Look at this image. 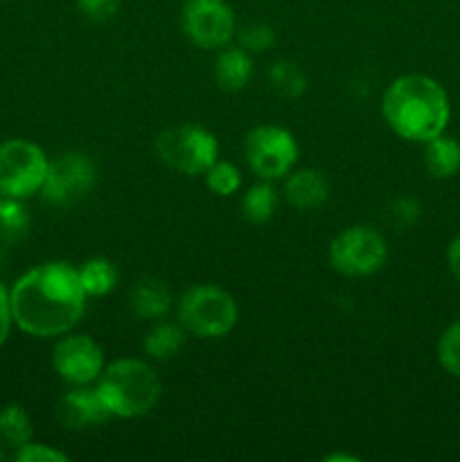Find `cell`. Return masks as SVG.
<instances>
[{
	"instance_id": "1",
	"label": "cell",
	"mask_w": 460,
	"mask_h": 462,
	"mask_svg": "<svg viewBox=\"0 0 460 462\" xmlns=\"http://www.w3.org/2000/svg\"><path fill=\"white\" fill-rule=\"evenodd\" d=\"M12 319L30 337L66 334L86 307L79 269L68 262H45L16 280L9 291Z\"/></svg>"
},
{
	"instance_id": "2",
	"label": "cell",
	"mask_w": 460,
	"mask_h": 462,
	"mask_svg": "<svg viewBox=\"0 0 460 462\" xmlns=\"http://www.w3.org/2000/svg\"><path fill=\"white\" fill-rule=\"evenodd\" d=\"M388 126L400 138L428 143L445 134L451 106L445 88L427 75H404L392 81L382 99Z\"/></svg>"
},
{
	"instance_id": "3",
	"label": "cell",
	"mask_w": 460,
	"mask_h": 462,
	"mask_svg": "<svg viewBox=\"0 0 460 462\" xmlns=\"http://www.w3.org/2000/svg\"><path fill=\"white\" fill-rule=\"evenodd\" d=\"M97 393L113 418H140L161 400V379L144 361L120 359L104 370Z\"/></svg>"
},
{
	"instance_id": "4",
	"label": "cell",
	"mask_w": 460,
	"mask_h": 462,
	"mask_svg": "<svg viewBox=\"0 0 460 462\" xmlns=\"http://www.w3.org/2000/svg\"><path fill=\"white\" fill-rule=\"evenodd\" d=\"M179 319L188 332L201 338H219L237 323V305L228 291L212 284H197L180 298Z\"/></svg>"
},
{
	"instance_id": "5",
	"label": "cell",
	"mask_w": 460,
	"mask_h": 462,
	"mask_svg": "<svg viewBox=\"0 0 460 462\" xmlns=\"http://www.w3.org/2000/svg\"><path fill=\"white\" fill-rule=\"evenodd\" d=\"M156 153L167 167L183 174H206L219 156L216 138L203 126L183 125L156 135Z\"/></svg>"
},
{
	"instance_id": "6",
	"label": "cell",
	"mask_w": 460,
	"mask_h": 462,
	"mask_svg": "<svg viewBox=\"0 0 460 462\" xmlns=\"http://www.w3.org/2000/svg\"><path fill=\"white\" fill-rule=\"evenodd\" d=\"M48 165V156L39 144L21 138L3 143L0 144V194L23 201L41 192Z\"/></svg>"
},
{
	"instance_id": "7",
	"label": "cell",
	"mask_w": 460,
	"mask_h": 462,
	"mask_svg": "<svg viewBox=\"0 0 460 462\" xmlns=\"http://www.w3.org/2000/svg\"><path fill=\"white\" fill-rule=\"evenodd\" d=\"M388 257L386 239L368 226H352L329 244V264L343 275L359 278L370 275L383 266Z\"/></svg>"
},
{
	"instance_id": "8",
	"label": "cell",
	"mask_w": 460,
	"mask_h": 462,
	"mask_svg": "<svg viewBox=\"0 0 460 462\" xmlns=\"http://www.w3.org/2000/svg\"><path fill=\"white\" fill-rule=\"evenodd\" d=\"M244 156H246L248 167L255 171L260 179L275 180L282 179L291 171L298 161V144L296 138L282 126L264 125L255 126L246 135L244 143Z\"/></svg>"
},
{
	"instance_id": "9",
	"label": "cell",
	"mask_w": 460,
	"mask_h": 462,
	"mask_svg": "<svg viewBox=\"0 0 460 462\" xmlns=\"http://www.w3.org/2000/svg\"><path fill=\"white\" fill-rule=\"evenodd\" d=\"M180 25L188 39L198 48H224L235 36L233 7L225 0H185Z\"/></svg>"
},
{
	"instance_id": "10",
	"label": "cell",
	"mask_w": 460,
	"mask_h": 462,
	"mask_svg": "<svg viewBox=\"0 0 460 462\" xmlns=\"http://www.w3.org/2000/svg\"><path fill=\"white\" fill-rule=\"evenodd\" d=\"M95 185V165L86 153H63L48 165L41 194L52 206L81 201Z\"/></svg>"
},
{
	"instance_id": "11",
	"label": "cell",
	"mask_w": 460,
	"mask_h": 462,
	"mask_svg": "<svg viewBox=\"0 0 460 462\" xmlns=\"http://www.w3.org/2000/svg\"><path fill=\"white\" fill-rule=\"evenodd\" d=\"M52 365L59 377L72 386H86L102 374L104 352L86 334L66 337L54 346Z\"/></svg>"
},
{
	"instance_id": "12",
	"label": "cell",
	"mask_w": 460,
	"mask_h": 462,
	"mask_svg": "<svg viewBox=\"0 0 460 462\" xmlns=\"http://www.w3.org/2000/svg\"><path fill=\"white\" fill-rule=\"evenodd\" d=\"M113 418L111 411L104 404L102 395L90 388L75 386L59 400L57 420L68 431H84V429L97 427Z\"/></svg>"
},
{
	"instance_id": "13",
	"label": "cell",
	"mask_w": 460,
	"mask_h": 462,
	"mask_svg": "<svg viewBox=\"0 0 460 462\" xmlns=\"http://www.w3.org/2000/svg\"><path fill=\"white\" fill-rule=\"evenodd\" d=\"M284 197L298 210H316L327 201L329 180L325 179L323 171L305 167L289 174L284 183Z\"/></svg>"
},
{
	"instance_id": "14",
	"label": "cell",
	"mask_w": 460,
	"mask_h": 462,
	"mask_svg": "<svg viewBox=\"0 0 460 462\" xmlns=\"http://www.w3.org/2000/svg\"><path fill=\"white\" fill-rule=\"evenodd\" d=\"M129 305L135 316L147 320L162 319L171 307V291L162 280L140 278L129 291Z\"/></svg>"
},
{
	"instance_id": "15",
	"label": "cell",
	"mask_w": 460,
	"mask_h": 462,
	"mask_svg": "<svg viewBox=\"0 0 460 462\" xmlns=\"http://www.w3.org/2000/svg\"><path fill=\"white\" fill-rule=\"evenodd\" d=\"M253 75V61L251 54L244 48H225L219 54L215 66L216 84L225 93H237L248 84Z\"/></svg>"
},
{
	"instance_id": "16",
	"label": "cell",
	"mask_w": 460,
	"mask_h": 462,
	"mask_svg": "<svg viewBox=\"0 0 460 462\" xmlns=\"http://www.w3.org/2000/svg\"><path fill=\"white\" fill-rule=\"evenodd\" d=\"M424 167L433 179H451L460 171V143L449 135H437V138L424 143Z\"/></svg>"
},
{
	"instance_id": "17",
	"label": "cell",
	"mask_w": 460,
	"mask_h": 462,
	"mask_svg": "<svg viewBox=\"0 0 460 462\" xmlns=\"http://www.w3.org/2000/svg\"><path fill=\"white\" fill-rule=\"evenodd\" d=\"M185 343V328L183 325L171 323H158L144 337V352L152 359L167 361L180 352Z\"/></svg>"
},
{
	"instance_id": "18",
	"label": "cell",
	"mask_w": 460,
	"mask_h": 462,
	"mask_svg": "<svg viewBox=\"0 0 460 462\" xmlns=\"http://www.w3.org/2000/svg\"><path fill=\"white\" fill-rule=\"evenodd\" d=\"M32 440V422L30 415L23 406L7 404L0 409V442L5 447H18L27 445Z\"/></svg>"
},
{
	"instance_id": "19",
	"label": "cell",
	"mask_w": 460,
	"mask_h": 462,
	"mask_svg": "<svg viewBox=\"0 0 460 462\" xmlns=\"http://www.w3.org/2000/svg\"><path fill=\"white\" fill-rule=\"evenodd\" d=\"M79 280L86 296H106L115 289L117 269L104 257H95V260H88L81 266Z\"/></svg>"
},
{
	"instance_id": "20",
	"label": "cell",
	"mask_w": 460,
	"mask_h": 462,
	"mask_svg": "<svg viewBox=\"0 0 460 462\" xmlns=\"http://www.w3.org/2000/svg\"><path fill=\"white\" fill-rule=\"evenodd\" d=\"M278 208V194L273 185L257 183L242 197V215L251 224H264L275 215Z\"/></svg>"
},
{
	"instance_id": "21",
	"label": "cell",
	"mask_w": 460,
	"mask_h": 462,
	"mask_svg": "<svg viewBox=\"0 0 460 462\" xmlns=\"http://www.w3.org/2000/svg\"><path fill=\"white\" fill-rule=\"evenodd\" d=\"M30 230V215L21 199H0V237L5 242H18Z\"/></svg>"
},
{
	"instance_id": "22",
	"label": "cell",
	"mask_w": 460,
	"mask_h": 462,
	"mask_svg": "<svg viewBox=\"0 0 460 462\" xmlns=\"http://www.w3.org/2000/svg\"><path fill=\"white\" fill-rule=\"evenodd\" d=\"M271 88L280 95V97L296 99L298 95L305 93L307 77L300 70V66L293 61H278L269 72Z\"/></svg>"
},
{
	"instance_id": "23",
	"label": "cell",
	"mask_w": 460,
	"mask_h": 462,
	"mask_svg": "<svg viewBox=\"0 0 460 462\" xmlns=\"http://www.w3.org/2000/svg\"><path fill=\"white\" fill-rule=\"evenodd\" d=\"M437 361L454 377H460V320L451 323L437 341Z\"/></svg>"
},
{
	"instance_id": "24",
	"label": "cell",
	"mask_w": 460,
	"mask_h": 462,
	"mask_svg": "<svg viewBox=\"0 0 460 462\" xmlns=\"http://www.w3.org/2000/svg\"><path fill=\"white\" fill-rule=\"evenodd\" d=\"M203 176H206L207 188L215 194H219V197H230V194L237 192L239 185H242V174H239L237 167L230 165V162L216 161Z\"/></svg>"
},
{
	"instance_id": "25",
	"label": "cell",
	"mask_w": 460,
	"mask_h": 462,
	"mask_svg": "<svg viewBox=\"0 0 460 462\" xmlns=\"http://www.w3.org/2000/svg\"><path fill=\"white\" fill-rule=\"evenodd\" d=\"M239 43L246 52H264L275 43L273 27L269 23L251 21L239 30Z\"/></svg>"
},
{
	"instance_id": "26",
	"label": "cell",
	"mask_w": 460,
	"mask_h": 462,
	"mask_svg": "<svg viewBox=\"0 0 460 462\" xmlns=\"http://www.w3.org/2000/svg\"><path fill=\"white\" fill-rule=\"evenodd\" d=\"M419 212H422V208H419V203L415 201V199L401 197L397 199V201L391 206V210H388V221H391L395 228L404 230L418 221Z\"/></svg>"
},
{
	"instance_id": "27",
	"label": "cell",
	"mask_w": 460,
	"mask_h": 462,
	"mask_svg": "<svg viewBox=\"0 0 460 462\" xmlns=\"http://www.w3.org/2000/svg\"><path fill=\"white\" fill-rule=\"evenodd\" d=\"M77 7L88 21L106 23L120 12V0H77Z\"/></svg>"
},
{
	"instance_id": "28",
	"label": "cell",
	"mask_w": 460,
	"mask_h": 462,
	"mask_svg": "<svg viewBox=\"0 0 460 462\" xmlns=\"http://www.w3.org/2000/svg\"><path fill=\"white\" fill-rule=\"evenodd\" d=\"M14 458L18 462H63L68 460L66 454L52 449L48 445H36V442H27V445L18 447Z\"/></svg>"
},
{
	"instance_id": "29",
	"label": "cell",
	"mask_w": 460,
	"mask_h": 462,
	"mask_svg": "<svg viewBox=\"0 0 460 462\" xmlns=\"http://www.w3.org/2000/svg\"><path fill=\"white\" fill-rule=\"evenodd\" d=\"M12 307H9V291L0 284V347L7 341L9 328H12Z\"/></svg>"
},
{
	"instance_id": "30",
	"label": "cell",
	"mask_w": 460,
	"mask_h": 462,
	"mask_svg": "<svg viewBox=\"0 0 460 462\" xmlns=\"http://www.w3.org/2000/svg\"><path fill=\"white\" fill-rule=\"evenodd\" d=\"M446 264H449V271L454 273V278L460 282V237H455L454 242L449 244V251H446Z\"/></svg>"
},
{
	"instance_id": "31",
	"label": "cell",
	"mask_w": 460,
	"mask_h": 462,
	"mask_svg": "<svg viewBox=\"0 0 460 462\" xmlns=\"http://www.w3.org/2000/svg\"><path fill=\"white\" fill-rule=\"evenodd\" d=\"M5 458V451L3 449H0V460H3Z\"/></svg>"
},
{
	"instance_id": "32",
	"label": "cell",
	"mask_w": 460,
	"mask_h": 462,
	"mask_svg": "<svg viewBox=\"0 0 460 462\" xmlns=\"http://www.w3.org/2000/svg\"><path fill=\"white\" fill-rule=\"evenodd\" d=\"M0 257H3V251H0Z\"/></svg>"
},
{
	"instance_id": "33",
	"label": "cell",
	"mask_w": 460,
	"mask_h": 462,
	"mask_svg": "<svg viewBox=\"0 0 460 462\" xmlns=\"http://www.w3.org/2000/svg\"><path fill=\"white\" fill-rule=\"evenodd\" d=\"M0 199H3V194H0Z\"/></svg>"
}]
</instances>
